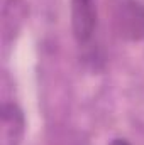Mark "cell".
Masks as SVG:
<instances>
[{
  "mask_svg": "<svg viewBox=\"0 0 144 145\" xmlns=\"http://www.w3.org/2000/svg\"><path fill=\"white\" fill-rule=\"evenodd\" d=\"M115 27L126 40L144 39V5L137 0H124L115 12Z\"/></svg>",
  "mask_w": 144,
  "mask_h": 145,
  "instance_id": "1",
  "label": "cell"
},
{
  "mask_svg": "<svg viewBox=\"0 0 144 145\" xmlns=\"http://www.w3.org/2000/svg\"><path fill=\"white\" fill-rule=\"evenodd\" d=\"M71 29L80 46H87L97 29L95 0H71Z\"/></svg>",
  "mask_w": 144,
  "mask_h": 145,
  "instance_id": "2",
  "label": "cell"
},
{
  "mask_svg": "<svg viewBox=\"0 0 144 145\" xmlns=\"http://www.w3.org/2000/svg\"><path fill=\"white\" fill-rule=\"evenodd\" d=\"M26 132V116L17 103L5 101L0 106V145H20Z\"/></svg>",
  "mask_w": 144,
  "mask_h": 145,
  "instance_id": "3",
  "label": "cell"
},
{
  "mask_svg": "<svg viewBox=\"0 0 144 145\" xmlns=\"http://www.w3.org/2000/svg\"><path fill=\"white\" fill-rule=\"evenodd\" d=\"M27 8L26 3L22 0H7L3 5V12H2V39L5 44H9L12 40V34H15L24 19H26Z\"/></svg>",
  "mask_w": 144,
  "mask_h": 145,
  "instance_id": "4",
  "label": "cell"
},
{
  "mask_svg": "<svg viewBox=\"0 0 144 145\" xmlns=\"http://www.w3.org/2000/svg\"><path fill=\"white\" fill-rule=\"evenodd\" d=\"M108 145H131V142L126 140V138H114Z\"/></svg>",
  "mask_w": 144,
  "mask_h": 145,
  "instance_id": "5",
  "label": "cell"
}]
</instances>
